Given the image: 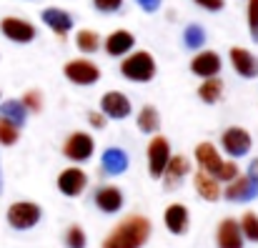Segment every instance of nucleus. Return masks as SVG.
Wrapping results in <instances>:
<instances>
[{"mask_svg": "<svg viewBox=\"0 0 258 248\" xmlns=\"http://www.w3.org/2000/svg\"><path fill=\"white\" fill-rule=\"evenodd\" d=\"M88 120H90V126H93V128H98V131H100V128H105V115H103V113H90V115H88Z\"/></svg>", "mask_w": 258, "mask_h": 248, "instance_id": "36", "label": "nucleus"}, {"mask_svg": "<svg viewBox=\"0 0 258 248\" xmlns=\"http://www.w3.org/2000/svg\"><path fill=\"white\" fill-rule=\"evenodd\" d=\"M0 196H3V165H0Z\"/></svg>", "mask_w": 258, "mask_h": 248, "instance_id": "39", "label": "nucleus"}, {"mask_svg": "<svg viewBox=\"0 0 258 248\" xmlns=\"http://www.w3.org/2000/svg\"><path fill=\"white\" fill-rule=\"evenodd\" d=\"M193 183H196V191H198V196L203 198V201H218L221 198V188H218V180L213 178V175H208L206 170H198L196 175H193Z\"/></svg>", "mask_w": 258, "mask_h": 248, "instance_id": "22", "label": "nucleus"}, {"mask_svg": "<svg viewBox=\"0 0 258 248\" xmlns=\"http://www.w3.org/2000/svg\"><path fill=\"white\" fill-rule=\"evenodd\" d=\"M233 178H238V165L233 163V161H231V163L223 161L221 170H218V175H216V180H228V183H231Z\"/></svg>", "mask_w": 258, "mask_h": 248, "instance_id": "33", "label": "nucleus"}, {"mask_svg": "<svg viewBox=\"0 0 258 248\" xmlns=\"http://www.w3.org/2000/svg\"><path fill=\"white\" fill-rule=\"evenodd\" d=\"M95 206L103 213H118L123 208V191L115 185H103L95 193Z\"/></svg>", "mask_w": 258, "mask_h": 248, "instance_id": "18", "label": "nucleus"}, {"mask_svg": "<svg viewBox=\"0 0 258 248\" xmlns=\"http://www.w3.org/2000/svg\"><path fill=\"white\" fill-rule=\"evenodd\" d=\"M196 3L206 10H221L223 8V0H196Z\"/></svg>", "mask_w": 258, "mask_h": 248, "instance_id": "37", "label": "nucleus"}, {"mask_svg": "<svg viewBox=\"0 0 258 248\" xmlns=\"http://www.w3.org/2000/svg\"><path fill=\"white\" fill-rule=\"evenodd\" d=\"M231 63L241 78H256L258 76V58L253 53H248L246 48H231Z\"/></svg>", "mask_w": 258, "mask_h": 248, "instance_id": "14", "label": "nucleus"}, {"mask_svg": "<svg viewBox=\"0 0 258 248\" xmlns=\"http://www.w3.org/2000/svg\"><path fill=\"white\" fill-rule=\"evenodd\" d=\"M148 238H151V221L146 216H128L108 233L103 248H143Z\"/></svg>", "mask_w": 258, "mask_h": 248, "instance_id": "1", "label": "nucleus"}, {"mask_svg": "<svg viewBox=\"0 0 258 248\" xmlns=\"http://www.w3.org/2000/svg\"><path fill=\"white\" fill-rule=\"evenodd\" d=\"M196 161L201 165V170H206L208 175H218V170H221V156H218V151H216V146L213 143H201L198 148H196Z\"/></svg>", "mask_w": 258, "mask_h": 248, "instance_id": "19", "label": "nucleus"}, {"mask_svg": "<svg viewBox=\"0 0 258 248\" xmlns=\"http://www.w3.org/2000/svg\"><path fill=\"white\" fill-rule=\"evenodd\" d=\"M190 71L201 78H216L218 71H221V55L213 53V50H206V53H198L193 60H190Z\"/></svg>", "mask_w": 258, "mask_h": 248, "instance_id": "15", "label": "nucleus"}, {"mask_svg": "<svg viewBox=\"0 0 258 248\" xmlns=\"http://www.w3.org/2000/svg\"><path fill=\"white\" fill-rule=\"evenodd\" d=\"M216 241H218V248H243V243H246V238L241 233V226L233 218H223L221 221Z\"/></svg>", "mask_w": 258, "mask_h": 248, "instance_id": "12", "label": "nucleus"}, {"mask_svg": "<svg viewBox=\"0 0 258 248\" xmlns=\"http://www.w3.org/2000/svg\"><path fill=\"white\" fill-rule=\"evenodd\" d=\"M163 223L173 236H183L188 231V208L183 203H171L163 213Z\"/></svg>", "mask_w": 258, "mask_h": 248, "instance_id": "16", "label": "nucleus"}, {"mask_svg": "<svg viewBox=\"0 0 258 248\" xmlns=\"http://www.w3.org/2000/svg\"><path fill=\"white\" fill-rule=\"evenodd\" d=\"M88 185V175L81 168H66L60 175H58V191L68 198H76L86 191Z\"/></svg>", "mask_w": 258, "mask_h": 248, "instance_id": "11", "label": "nucleus"}, {"mask_svg": "<svg viewBox=\"0 0 258 248\" xmlns=\"http://www.w3.org/2000/svg\"><path fill=\"white\" fill-rule=\"evenodd\" d=\"M95 3V8L100 10V13H115V10H120V5H123V0H93Z\"/></svg>", "mask_w": 258, "mask_h": 248, "instance_id": "34", "label": "nucleus"}, {"mask_svg": "<svg viewBox=\"0 0 258 248\" xmlns=\"http://www.w3.org/2000/svg\"><path fill=\"white\" fill-rule=\"evenodd\" d=\"M63 73H66L68 81L76 83V85H93V83L100 81V71L90 60H71V63H66Z\"/></svg>", "mask_w": 258, "mask_h": 248, "instance_id": "7", "label": "nucleus"}, {"mask_svg": "<svg viewBox=\"0 0 258 248\" xmlns=\"http://www.w3.org/2000/svg\"><path fill=\"white\" fill-rule=\"evenodd\" d=\"M86 246H88L86 231L81 226H71L66 231V248H86Z\"/></svg>", "mask_w": 258, "mask_h": 248, "instance_id": "29", "label": "nucleus"}, {"mask_svg": "<svg viewBox=\"0 0 258 248\" xmlns=\"http://www.w3.org/2000/svg\"><path fill=\"white\" fill-rule=\"evenodd\" d=\"M223 196L231 201V203H248L258 198V178L253 175H238L231 180V185L223 191Z\"/></svg>", "mask_w": 258, "mask_h": 248, "instance_id": "5", "label": "nucleus"}, {"mask_svg": "<svg viewBox=\"0 0 258 248\" xmlns=\"http://www.w3.org/2000/svg\"><path fill=\"white\" fill-rule=\"evenodd\" d=\"M76 43H78V48H81L83 53H95L98 45H100V38H98V33H93V30H81L78 38H76Z\"/></svg>", "mask_w": 258, "mask_h": 248, "instance_id": "28", "label": "nucleus"}, {"mask_svg": "<svg viewBox=\"0 0 258 248\" xmlns=\"http://www.w3.org/2000/svg\"><path fill=\"white\" fill-rule=\"evenodd\" d=\"M43 218V211L38 203H30V201H18L8 208V223L10 228L15 231H28L33 226H38Z\"/></svg>", "mask_w": 258, "mask_h": 248, "instance_id": "3", "label": "nucleus"}, {"mask_svg": "<svg viewBox=\"0 0 258 248\" xmlns=\"http://www.w3.org/2000/svg\"><path fill=\"white\" fill-rule=\"evenodd\" d=\"M100 113H103L105 118L123 120V118L131 115V100H128L123 93L110 90V93H105V95L100 98Z\"/></svg>", "mask_w": 258, "mask_h": 248, "instance_id": "9", "label": "nucleus"}, {"mask_svg": "<svg viewBox=\"0 0 258 248\" xmlns=\"http://www.w3.org/2000/svg\"><path fill=\"white\" fill-rule=\"evenodd\" d=\"M20 103L25 105V110H33V113L43 110V95H40V90H28Z\"/></svg>", "mask_w": 258, "mask_h": 248, "instance_id": "31", "label": "nucleus"}, {"mask_svg": "<svg viewBox=\"0 0 258 248\" xmlns=\"http://www.w3.org/2000/svg\"><path fill=\"white\" fill-rule=\"evenodd\" d=\"M100 165H103V170H105L108 175H120V173H125V170H128V153H125L123 148L110 146V148H105V151H103Z\"/></svg>", "mask_w": 258, "mask_h": 248, "instance_id": "20", "label": "nucleus"}, {"mask_svg": "<svg viewBox=\"0 0 258 248\" xmlns=\"http://www.w3.org/2000/svg\"><path fill=\"white\" fill-rule=\"evenodd\" d=\"M93 148H95V143H93V138L88 133H73L66 141L63 153H66V158H71L76 163H83V161H88L93 156Z\"/></svg>", "mask_w": 258, "mask_h": 248, "instance_id": "10", "label": "nucleus"}, {"mask_svg": "<svg viewBox=\"0 0 258 248\" xmlns=\"http://www.w3.org/2000/svg\"><path fill=\"white\" fill-rule=\"evenodd\" d=\"M0 33L13 43H30L35 38V25L23 20V18H3L0 20Z\"/></svg>", "mask_w": 258, "mask_h": 248, "instance_id": "8", "label": "nucleus"}, {"mask_svg": "<svg viewBox=\"0 0 258 248\" xmlns=\"http://www.w3.org/2000/svg\"><path fill=\"white\" fill-rule=\"evenodd\" d=\"M133 43H136V38L128 33V30H115V33H110L108 35V40H105V50H108V55H125L131 48H133Z\"/></svg>", "mask_w": 258, "mask_h": 248, "instance_id": "23", "label": "nucleus"}, {"mask_svg": "<svg viewBox=\"0 0 258 248\" xmlns=\"http://www.w3.org/2000/svg\"><path fill=\"white\" fill-rule=\"evenodd\" d=\"M168 158H171L168 141L163 136L151 138V143H148V173H151V178H161L163 175V170L168 165Z\"/></svg>", "mask_w": 258, "mask_h": 248, "instance_id": "4", "label": "nucleus"}, {"mask_svg": "<svg viewBox=\"0 0 258 248\" xmlns=\"http://www.w3.org/2000/svg\"><path fill=\"white\" fill-rule=\"evenodd\" d=\"M183 43H185V48H190V50L203 48V45H206V30H203V25L190 23V25L183 30Z\"/></svg>", "mask_w": 258, "mask_h": 248, "instance_id": "25", "label": "nucleus"}, {"mask_svg": "<svg viewBox=\"0 0 258 248\" xmlns=\"http://www.w3.org/2000/svg\"><path fill=\"white\" fill-rule=\"evenodd\" d=\"M40 18H43V23H45L53 33H58V35H66V33L73 28V18H71V13L63 10V8H45V10L40 13Z\"/></svg>", "mask_w": 258, "mask_h": 248, "instance_id": "17", "label": "nucleus"}, {"mask_svg": "<svg viewBox=\"0 0 258 248\" xmlns=\"http://www.w3.org/2000/svg\"><path fill=\"white\" fill-rule=\"evenodd\" d=\"M221 143H223V151L231 156V158H243L248 151H251V136L246 128H228L223 136H221Z\"/></svg>", "mask_w": 258, "mask_h": 248, "instance_id": "6", "label": "nucleus"}, {"mask_svg": "<svg viewBox=\"0 0 258 248\" xmlns=\"http://www.w3.org/2000/svg\"><path fill=\"white\" fill-rule=\"evenodd\" d=\"M120 73H123V78H128L133 83H148L156 76V60L151 58V53L138 50V53H133L123 60Z\"/></svg>", "mask_w": 258, "mask_h": 248, "instance_id": "2", "label": "nucleus"}, {"mask_svg": "<svg viewBox=\"0 0 258 248\" xmlns=\"http://www.w3.org/2000/svg\"><path fill=\"white\" fill-rule=\"evenodd\" d=\"M221 93H223V83L218 81V78H206L203 85L198 88V95H201L203 103H216V100H221Z\"/></svg>", "mask_w": 258, "mask_h": 248, "instance_id": "26", "label": "nucleus"}, {"mask_svg": "<svg viewBox=\"0 0 258 248\" xmlns=\"http://www.w3.org/2000/svg\"><path fill=\"white\" fill-rule=\"evenodd\" d=\"M241 233H243V238H248V241H253V243H258V216L256 213H246L243 218H241Z\"/></svg>", "mask_w": 258, "mask_h": 248, "instance_id": "27", "label": "nucleus"}, {"mask_svg": "<svg viewBox=\"0 0 258 248\" xmlns=\"http://www.w3.org/2000/svg\"><path fill=\"white\" fill-rule=\"evenodd\" d=\"M138 128L143 133H148V136H153L161 128V115H158V110L153 105H143L141 108V113H138Z\"/></svg>", "mask_w": 258, "mask_h": 248, "instance_id": "24", "label": "nucleus"}, {"mask_svg": "<svg viewBox=\"0 0 258 248\" xmlns=\"http://www.w3.org/2000/svg\"><path fill=\"white\" fill-rule=\"evenodd\" d=\"M20 128H15V126H10V123H5V120H0V146H15L18 143V138H20V133H18Z\"/></svg>", "mask_w": 258, "mask_h": 248, "instance_id": "30", "label": "nucleus"}, {"mask_svg": "<svg viewBox=\"0 0 258 248\" xmlns=\"http://www.w3.org/2000/svg\"><path fill=\"white\" fill-rule=\"evenodd\" d=\"M248 175L258 178V158H253V161H251V165H248Z\"/></svg>", "mask_w": 258, "mask_h": 248, "instance_id": "38", "label": "nucleus"}, {"mask_svg": "<svg viewBox=\"0 0 258 248\" xmlns=\"http://www.w3.org/2000/svg\"><path fill=\"white\" fill-rule=\"evenodd\" d=\"M188 170H190L188 158H183V156H173V158H168V165H166V170H163V175H161L166 191L178 188V185L183 183V178L188 175Z\"/></svg>", "mask_w": 258, "mask_h": 248, "instance_id": "13", "label": "nucleus"}, {"mask_svg": "<svg viewBox=\"0 0 258 248\" xmlns=\"http://www.w3.org/2000/svg\"><path fill=\"white\" fill-rule=\"evenodd\" d=\"M248 33L251 40L258 43V0H248Z\"/></svg>", "mask_w": 258, "mask_h": 248, "instance_id": "32", "label": "nucleus"}, {"mask_svg": "<svg viewBox=\"0 0 258 248\" xmlns=\"http://www.w3.org/2000/svg\"><path fill=\"white\" fill-rule=\"evenodd\" d=\"M136 3H138L146 13H156V10L163 5V0H136Z\"/></svg>", "mask_w": 258, "mask_h": 248, "instance_id": "35", "label": "nucleus"}, {"mask_svg": "<svg viewBox=\"0 0 258 248\" xmlns=\"http://www.w3.org/2000/svg\"><path fill=\"white\" fill-rule=\"evenodd\" d=\"M0 120H5V123H10L15 128H23L25 120H28V110H25V105L20 100H13V98L3 100L0 103Z\"/></svg>", "mask_w": 258, "mask_h": 248, "instance_id": "21", "label": "nucleus"}]
</instances>
